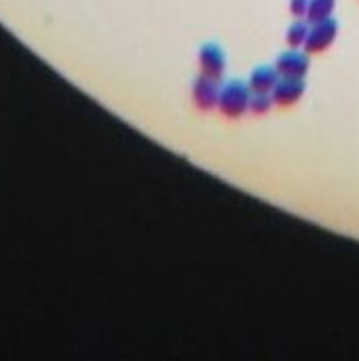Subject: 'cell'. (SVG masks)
Listing matches in <instances>:
<instances>
[{
  "label": "cell",
  "mask_w": 359,
  "mask_h": 361,
  "mask_svg": "<svg viewBox=\"0 0 359 361\" xmlns=\"http://www.w3.org/2000/svg\"><path fill=\"white\" fill-rule=\"evenodd\" d=\"M250 98H252V89L248 83H243V80L239 78L226 80L220 89L218 110L226 118H241L250 110Z\"/></svg>",
  "instance_id": "1"
},
{
  "label": "cell",
  "mask_w": 359,
  "mask_h": 361,
  "mask_svg": "<svg viewBox=\"0 0 359 361\" xmlns=\"http://www.w3.org/2000/svg\"><path fill=\"white\" fill-rule=\"evenodd\" d=\"M279 80H282V74L275 66H258L256 70H252L248 85L252 93H273Z\"/></svg>",
  "instance_id": "7"
},
{
  "label": "cell",
  "mask_w": 359,
  "mask_h": 361,
  "mask_svg": "<svg viewBox=\"0 0 359 361\" xmlns=\"http://www.w3.org/2000/svg\"><path fill=\"white\" fill-rule=\"evenodd\" d=\"M334 9H336V0H309L306 19H309V21L330 19V17L334 15Z\"/></svg>",
  "instance_id": "9"
},
{
  "label": "cell",
  "mask_w": 359,
  "mask_h": 361,
  "mask_svg": "<svg viewBox=\"0 0 359 361\" xmlns=\"http://www.w3.org/2000/svg\"><path fill=\"white\" fill-rule=\"evenodd\" d=\"M220 80L218 78H212L208 74H199L194 80H192V102L199 110H212V108H218V98H220Z\"/></svg>",
  "instance_id": "3"
},
{
  "label": "cell",
  "mask_w": 359,
  "mask_h": 361,
  "mask_svg": "<svg viewBox=\"0 0 359 361\" xmlns=\"http://www.w3.org/2000/svg\"><path fill=\"white\" fill-rule=\"evenodd\" d=\"M273 95L270 93H252L250 98V112L256 114V116H262L266 114L270 108H273Z\"/></svg>",
  "instance_id": "10"
},
{
  "label": "cell",
  "mask_w": 359,
  "mask_h": 361,
  "mask_svg": "<svg viewBox=\"0 0 359 361\" xmlns=\"http://www.w3.org/2000/svg\"><path fill=\"white\" fill-rule=\"evenodd\" d=\"M306 91V85H304V78H284L277 83V87L273 89V102L277 106H282V108H290L294 104H298L302 100Z\"/></svg>",
  "instance_id": "6"
},
{
  "label": "cell",
  "mask_w": 359,
  "mask_h": 361,
  "mask_svg": "<svg viewBox=\"0 0 359 361\" xmlns=\"http://www.w3.org/2000/svg\"><path fill=\"white\" fill-rule=\"evenodd\" d=\"M309 30H311V21L300 17L296 19L294 24H290V28L286 30V45L290 49H300L304 47L306 43V36H309Z\"/></svg>",
  "instance_id": "8"
},
{
  "label": "cell",
  "mask_w": 359,
  "mask_h": 361,
  "mask_svg": "<svg viewBox=\"0 0 359 361\" xmlns=\"http://www.w3.org/2000/svg\"><path fill=\"white\" fill-rule=\"evenodd\" d=\"M338 30L340 28H338V21L334 17L322 19V21H311V30H309V36H306V43H304V51L309 55L328 51L334 45Z\"/></svg>",
  "instance_id": "2"
},
{
  "label": "cell",
  "mask_w": 359,
  "mask_h": 361,
  "mask_svg": "<svg viewBox=\"0 0 359 361\" xmlns=\"http://www.w3.org/2000/svg\"><path fill=\"white\" fill-rule=\"evenodd\" d=\"M199 68H201V74H208L212 78H222L226 72V53L220 45L216 43H205L199 49Z\"/></svg>",
  "instance_id": "4"
},
{
  "label": "cell",
  "mask_w": 359,
  "mask_h": 361,
  "mask_svg": "<svg viewBox=\"0 0 359 361\" xmlns=\"http://www.w3.org/2000/svg\"><path fill=\"white\" fill-rule=\"evenodd\" d=\"M290 13L296 19L306 17V13H309V0H290Z\"/></svg>",
  "instance_id": "11"
},
{
  "label": "cell",
  "mask_w": 359,
  "mask_h": 361,
  "mask_svg": "<svg viewBox=\"0 0 359 361\" xmlns=\"http://www.w3.org/2000/svg\"><path fill=\"white\" fill-rule=\"evenodd\" d=\"M275 68L284 78H304V74L311 68V57L306 51L300 49H288L277 57Z\"/></svg>",
  "instance_id": "5"
}]
</instances>
